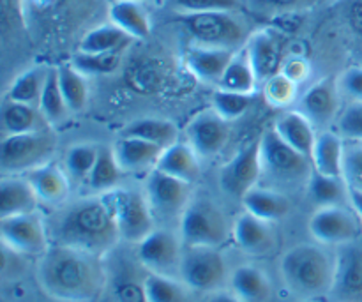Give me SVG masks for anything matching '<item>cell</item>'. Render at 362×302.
<instances>
[{
  "mask_svg": "<svg viewBox=\"0 0 362 302\" xmlns=\"http://www.w3.org/2000/svg\"><path fill=\"white\" fill-rule=\"evenodd\" d=\"M145 194L154 216H182L191 202V184L154 168L145 180Z\"/></svg>",
  "mask_w": 362,
  "mask_h": 302,
  "instance_id": "13",
  "label": "cell"
},
{
  "mask_svg": "<svg viewBox=\"0 0 362 302\" xmlns=\"http://www.w3.org/2000/svg\"><path fill=\"white\" fill-rule=\"evenodd\" d=\"M144 286L148 302H187V286L172 276L147 272L144 276Z\"/></svg>",
  "mask_w": 362,
  "mask_h": 302,
  "instance_id": "39",
  "label": "cell"
},
{
  "mask_svg": "<svg viewBox=\"0 0 362 302\" xmlns=\"http://www.w3.org/2000/svg\"><path fill=\"white\" fill-rule=\"evenodd\" d=\"M60 91L71 113H78L85 108L88 101L87 76L81 74L71 62L57 66Z\"/></svg>",
  "mask_w": 362,
  "mask_h": 302,
  "instance_id": "37",
  "label": "cell"
},
{
  "mask_svg": "<svg viewBox=\"0 0 362 302\" xmlns=\"http://www.w3.org/2000/svg\"><path fill=\"white\" fill-rule=\"evenodd\" d=\"M332 296L341 302H362V250L354 243L336 253Z\"/></svg>",
  "mask_w": 362,
  "mask_h": 302,
  "instance_id": "16",
  "label": "cell"
},
{
  "mask_svg": "<svg viewBox=\"0 0 362 302\" xmlns=\"http://www.w3.org/2000/svg\"><path fill=\"white\" fill-rule=\"evenodd\" d=\"M120 137H133L140 140L151 141L163 149L175 145L179 140V127L168 119H156V117H144L127 124Z\"/></svg>",
  "mask_w": 362,
  "mask_h": 302,
  "instance_id": "31",
  "label": "cell"
},
{
  "mask_svg": "<svg viewBox=\"0 0 362 302\" xmlns=\"http://www.w3.org/2000/svg\"><path fill=\"white\" fill-rule=\"evenodd\" d=\"M39 110L45 115V119L48 120L49 126H59L71 113L62 95V91H60L57 67H49L48 69L45 88H42L41 99H39Z\"/></svg>",
  "mask_w": 362,
  "mask_h": 302,
  "instance_id": "38",
  "label": "cell"
},
{
  "mask_svg": "<svg viewBox=\"0 0 362 302\" xmlns=\"http://www.w3.org/2000/svg\"><path fill=\"white\" fill-rule=\"evenodd\" d=\"M0 239L11 251L28 257H41L49 246L46 223L35 212L0 218Z\"/></svg>",
  "mask_w": 362,
  "mask_h": 302,
  "instance_id": "11",
  "label": "cell"
},
{
  "mask_svg": "<svg viewBox=\"0 0 362 302\" xmlns=\"http://www.w3.org/2000/svg\"><path fill=\"white\" fill-rule=\"evenodd\" d=\"M262 177L260 140L251 141L240 149L219 172V186L228 197L243 200L244 194L253 190Z\"/></svg>",
  "mask_w": 362,
  "mask_h": 302,
  "instance_id": "14",
  "label": "cell"
},
{
  "mask_svg": "<svg viewBox=\"0 0 362 302\" xmlns=\"http://www.w3.org/2000/svg\"><path fill=\"white\" fill-rule=\"evenodd\" d=\"M308 193L318 207L343 205L345 202H350V190L343 177L324 175L317 170H313L308 179Z\"/></svg>",
  "mask_w": 362,
  "mask_h": 302,
  "instance_id": "33",
  "label": "cell"
},
{
  "mask_svg": "<svg viewBox=\"0 0 362 302\" xmlns=\"http://www.w3.org/2000/svg\"><path fill=\"white\" fill-rule=\"evenodd\" d=\"M177 13H205V11H235L239 0H170Z\"/></svg>",
  "mask_w": 362,
  "mask_h": 302,
  "instance_id": "47",
  "label": "cell"
},
{
  "mask_svg": "<svg viewBox=\"0 0 362 302\" xmlns=\"http://www.w3.org/2000/svg\"><path fill=\"white\" fill-rule=\"evenodd\" d=\"M37 194L39 202L46 205H60L69 194V175L53 161L39 165L23 173Z\"/></svg>",
  "mask_w": 362,
  "mask_h": 302,
  "instance_id": "21",
  "label": "cell"
},
{
  "mask_svg": "<svg viewBox=\"0 0 362 302\" xmlns=\"http://www.w3.org/2000/svg\"><path fill=\"white\" fill-rule=\"evenodd\" d=\"M244 211L265 221H279L290 212V200L278 190L255 186L243 197Z\"/></svg>",
  "mask_w": 362,
  "mask_h": 302,
  "instance_id": "29",
  "label": "cell"
},
{
  "mask_svg": "<svg viewBox=\"0 0 362 302\" xmlns=\"http://www.w3.org/2000/svg\"><path fill=\"white\" fill-rule=\"evenodd\" d=\"M310 233L317 243L324 246H343L359 237L361 225L356 211H349L343 205L318 207L308 223Z\"/></svg>",
  "mask_w": 362,
  "mask_h": 302,
  "instance_id": "12",
  "label": "cell"
},
{
  "mask_svg": "<svg viewBox=\"0 0 362 302\" xmlns=\"http://www.w3.org/2000/svg\"><path fill=\"white\" fill-rule=\"evenodd\" d=\"M338 133L343 138L362 141V101H352L338 117Z\"/></svg>",
  "mask_w": 362,
  "mask_h": 302,
  "instance_id": "46",
  "label": "cell"
},
{
  "mask_svg": "<svg viewBox=\"0 0 362 302\" xmlns=\"http://www.w3.org/2000/svg\"><path fill=\"white\" fill-rule=\"evenodd\" d=\"M200 159L187 141H177L175 145L163 151L156 168L184 182L193 184L200 177Z\"/></svg>",
  "mask_w": 362,
  "mask_h": 302,
  "instance_id": "28",
  "label": "cell"
},
{
  "mask_svg": "<svg viewBox=\"0 0 362 302\" xmlns=\"http://www.w3.org/2000/svg\"><path fill=\"white\" fill-rule=\"evenodd\" d=\"M230 289L243 302H267L272 296L271 279L255 265H239L230 274Z\"/></svg>",
  "mask_w": 362,
  "mask_h": 302,
  "instance_id": "30",
  "label": "cell"
},
{
  "mask_svg": "<svg viewBox=\"0 0 362 302\" xmlns=\"http://www.w3.org/2000/svg\"><path fill=\"white\" fill-rule=\"evenodd\" d=\"M324 0H250L255 11L264 14H288L311 9Z\"/></svg>",
  "mask_w": 362,
  "mask_h": 302,
  "instance_id": "44",
  "label": "cell"
},
{
  "mask_svg": "<svg viewBox=\"0 0 362 302\" xmlns=\"http://www.w3.org/2000/svg\"><path fill=\"white\" fill-rule=\"evenodd\" d=\"M339 87L332 78L317 81L300 98L299 112L310 120L315 129H327L329 124L338 117L339 112Z\"/></svg>",
  "mask_w": 362,
  "mask_h": 302,
  "instance_id": "17",
  "label": "cell"
},
{
  "mask_svg": "<svg viewBox=\"0 0 362 302\" xmlns=\"http://www.w3.org/2000/svg\"><path fill=\"white\" fill-rule=\"evenodd\" d=\"M141 2H144V0H141Z\"/></svg>",
  "mask_w": 362,
  "mask_h": 302,
  "instance_id": "53",
  "label": "cell"
},
{
  "mask_svg": "<svg viewBox=\"0 0 362 302\" xmlns=\"http://www.w3.org/2000/svg\"><path fill=\"white\" fill-rule=\"evenodd\" d=\"M251 99H253V94H243V92L216 88L212 92V108L223 119L232 122V120L239 119V117H243L247 112V108L251 106Z\"/></svg>",
  "mask_w": 362,
  "mask_h": 302,
  "instance_id": "43",
  "label": "cell"
},
{
  "mask_svg": "<svg viewBox=\"0 0 362 302\" xmlns=\"http://www.w3.org/2000/svg\"><path fill=\"white\" fill-rule=\"evenodd\" d=\"M41 204L23 175H4L0 179V218L32 214Z\"/></svg>",
  "mask_w": 362,
  "mask_h": 302,
  "instance_id": "23",
  "label": "cell"
},
{
  "mask_svg": "<svg viewBox=\"0 0 362 302\" xmlns=\"http://www.w3.org/2000/svg\"><path fill=\"white\" fill-rule=\"evenodd\" d=\"M336 257L315 244H299L286 251L279 264L281 278L290 292L300 297L331 294L334 283Z\"/></svg>",
  "mask_w": 362,
  "mask_h": 302,
  "instance_id": "3",
  "label": "cell"
},
{
  "mask_svg": "<svg viewBox=\"0 0 362 302\" xmlns=\"http://www.w3.org/2000/svg\"><path fill=\"white\" fill-rule=\"evenodd\" d=\"M175 21L189 34L194 45L211 48L243 50L251 32L243 18L233 11H205V13H177Z\"/></svg>",
  "mask_w": 362,
  "mask_h": 302,
  "instance_id": "4",
  "label": "cell"
},
{
  "mask_svg": "<svg viewBox=\"0 0 362 302\" xmlns=\"http://www.w3.org/2000/svg\"><path fill=\"white\" fill-rule=\"evenodd\" d=\"M112 292L117 302H148L144 278H138L131 265L120 264L112 279Z\"/></svg>",
  "mask_w": 362,
  "mask_h": 302,
  "instance_id": "41",
  "label": "cell"
},
{
  "mask_svg": "<svg viewBox=\"0 0 362 302\" xmlns=\"http://www.w3.org/2000/svg\"><path fill=\"white\" fill-rule=\"evenodd\" d=\"M262 173L271 175L272 180L288 184L310 179L313 163L310 158L297 152L279 138L274 127L264 131L260 137Z\"/></svg>",
  "mask_w": 362,
  "mask_h": 302,
  "instance_id": "8",
  "label": "cell"
},
{
  "mask_svg": "<svg viewBox=\"0 0 362 302\" xmlns=\"http://www.w3.org/2000/svg\"><path fill=\"white\" fill-rule=\"evenodd\" d=\"M258 80L255 74L253 66L250 62L246 48L237 50L233 59L230 60L228 67L223 73L221 80L218 81L216 87L223 88V91H232V92H243V94H253L257 88Z\"/></svg>",
  "mask_w": 362,
  "mask_h": 302,
  "instance_id": "34",
  "label": "cell"
},
{
  "mask_svg": "<svg viewBox=\"0 0 362 302\" xmlns=\"http://www.w3.org/2000/svg\"><path fill=\"white\" fill-rule=\"evenodd\" d=\"M182 244L170 230L154 228L141 243L136 244V258L147 272L173 278V274L180 272Z\"/></svg>",
  "mask_w": 362,
  "mask_h": 302,
  "instance_id": "10",
  "label": "cell"
},
{
  "mask_svg": "<svg viewBox=\"0 0 362 302\" xmlns=\"http://www.w3.org/2000/svg\"><path fill=\"white\" fill-rule=\"evenodd\" d=\"M110 23L117 25L133 39L151 35V18L141 0H115L108 9Z\"/></svg>",
  "mask_w": 362,
  "mask_h": 302,
  "instance_id": "27",
  "label": "cell"
},
{
  "mask_svg": "<svg viewBox=\"0 0 362 302\" xmlns=\"http://www.w3.org/2000/svg\"><path fill=\"white\" fill-rule=\"evenodd\" d=\"M272 127H274V131L285 144H288L297 152L311 159V152H313L315 140H317L318 133L313 124L299 110L297 112L283 113Z\"/></svg>",
  "mask_w": 362,
  "mask_h": 302,
  "instance_id": "25",
  "label": "cell"
},
{
  "mask_svg": "<svg viewBox=\"0 0 362 302\" xmlns=\"http://www.w3.org/2000/svg\"><path fill=\"white\" fill-rule=\"evenodd\" d=\"M207 302H243L233 292H225V290H218V292L209 294Z\"/></svg>",
  "mask_w": 362,
  "mask_h": 302,
  "instance_id": "51",
  "label": "cell"
},
{
  "mask_svg": "<svg viewBox=\"0 0 362 302\" xmlns=\"http://www.w3.org/2000/svg\"><path fill=\"white\" fill-rule=\"evenodd\" d=\"M37 281L49 297L64 302H92L108 283L103 257L76 248L49 244L39 257Z\"/></svg>",
  "mask_w": 362,
  "mask_h": 302,
  "instance_id": "1",
  "label": "cell"
},
{
  "mask_svg": "<svg viewBox=\"0 0 362 302\" xmlns=\"http://www.w3.org/2000/svg\"><path fill=\"white\" fill-rule=\"evenodd\" d=\"M232 237L240 251L253 257H264L276 244L274 228L271 221L257 218L244 211L232 226Z\"/></svg>",
  "mask_w": 362,
  "mask_h": 302,
  "instance_id": "19",
  "label": "cell"
},
{
  "mask_svg": "<svg viewBox=\"0 0 362 302\" xmlns=\"http://www.w3.org/2000/svg\"><path fill=\"white\" fill-rule=\"evenodd\" d=\"M339 92L350 101H362V67H350L339 76Z\"/></svg>",
  "mask_w": 362,
  "mask_h": 302,
  "instance_id": "49",
  "label": "cell"
},
{
  "mask_svg": "<svg viewBox=\"0 0 362 302\" xmlns=\"http://www.w3.org/2000/svg\"><path fill=\"white\" fill-rule=\"evenodd\" d=\"M48 69L49 67L34 66L30 69L23 71L21 74H18L16 80L7 88L4 99L39 106V99H41L42 88H45L46 76H48Z\"/></svg>",
  "mask_w": 362,
  "mask_h": 302,
  "instance_id": "36",
  "label": "cell"
},
{
  "mask_svg": "<svg viewBox=\"0 0 362 302\" xmlns=\"http://www.w3.org/2000/svg\"><path fill=\"white\" fill-rule=\"evenodd\" d=\"M179 276L180 281L194 292H218L226 281L225 258L218 248L186 246Z\"/></svg>",
  "mask_w": 362,
  "mask_h": 302,
  "instance_id": "9",
  "label": "cell"
},
{
  "mask_svg": "<svg viewBox=\"0 0 362 302\" xmlns=\"http://www.w3.org/2000/svg\"><path fill=\"white\" fill-rule=\"evenodd\" d=\"M0 127L4 134H25L46 131L52 126L45 119L39 106L4 99L0 106Z\"/></svg>",
  "mask_w": 362,
  "mask_h": 302,
  "instance_id": "24",
  "label": "cell"
},
{
  "mask_svg": "<svg viewBox=\"0 0 362 302\" xmlns=\"http://www.w3.org/2000/svg\"><path fill=\"white\" fill-rule=\"evenodd\" d=\"M45 223L49 244L76 248L103 258L120 243L115 219L101 194L64 205Z\"/></svg>",
  "mask_w": 362,
  "mask_h": 302,
  "instance_id": "2",
  "label": "cell"
},
{
  "mask_svg": "<svg viewBox=\"0 0 362 302\" xmlns=\"http://www.w3.org/2000/svg\"><path fill=\"white\" fill-rule=\"evenodd\" d=\"M133 37L120 30L117 25L105 23L92 28L81 37L78 52L83 53H120Z\"/></svg>",
  "mask_w": 362,
  "mask_h": 302,
  "instance_id": "32",
  "label": "cell"
},
{
  "mask_svg": "<svg viewBox=\"0 0 362 302\" xmlns=\"http://www.w3.org/2000/svg\"><path fill=\"white\" fill-rule=\"evenodd\" d=\"M281 73L285 74L286 78L293 81V83H299L300 80H304L308 74V64L304 62L303 59H292V60H286L283 64V69Z\"/></svg>",
  "mask_w": 362,
  "mask_h": 302,
  "instance_id": "50",
  "label": "cell"
},
{
  "mask_svg": "<svg viewBox=\"0 0 362 302\" xmlns=\"http://www.w3.org/2000/svg\"><path fill=\"white\" fill-rule=\"evenodd\" d=\"M57 140L48 129L39 133L4 134L0 141V170L4 175H23L52 159Z\"/></svg>",
  "mask_w": 362,
  "mask_h": 302,
  "instance_id": "6",
  "label": "cell"
},
{
  "mask_svg": "<svg viewBox=\"0 0 362 302\" xmlns=\"http://www.w3.org/2000/svg\"><path fill=\"white\" fill-rule=\"evenodd\" d=\"M101 198L112 212L124 243H141L156 228V216L145 191L117 186L103 193Z\"/></svg>",
  "mask_w": 362,
  "mask_h": 302,
  "instance_id": "5",
  "label": "cell"
},
{
  "mask_svg": "<svg viewBox=\"0 0 362 302\" xmlns=\"http://www.w3.org/2000/svg\"><path fill=\"white\" fill-rule=\"evenodd\" d=\"M122 173V168H120L119 161H117L115 154H113V147L99 145L98 159H95L94 168H92L90 175L87 179V186L95 194H103L119 186Z\"/></svg>",
  "mask_w": 362,
  "mask_h": 302,
  "instance_id": "35",
  "label": "cell"
},
{
  "mask_svg": "<svg viewBox=\"0 0 362 302\" xmlns=\"http://www.w3.org/2000/svg\"><path fill=\"white\" fill-rule=\"evenodd\" d=\"M246 53L257 74L258 83H265L283 69V42L274 32H253L246 42Z\"/></svg>",
  "mask_w": 362,
  "mask_h": 302,
  "instance_id": "18",
  "label": "cell"
},
{
  "mask_svg": "<svg viewBox=\"0 0 362 302\" xmlns=\"http://www.w3.org/2000/svg\"><path fill=\"white\" fill-rule=\"evenodd\" d=\"M226 237L228 225L218 205L205 198L189 202L180 216V240L184 246L219 248Z\"/></svg>",
  "mask_w": 362,
  "mask_h": 302,
  "instance_id": "7",
  "label": "cell"
},
{
  "mask_svg": "<svg viewBox=\"0 0 362 302\" xmlns=\"http://www.w3.org/2000/svg\"><path fill=\"white\" fill-rule=\"evenodd\" d=\"M345 147L343 137L331 129L318 131L315 140L313 152H311V163L313 170L324 173V175L343 177V158H345Z\"/></svg>",
  "mask_w": 362,
  "mask_h": 302,
  "instance_id": "26",
  "label": "cell"
},
{
  "mask_svg": "<svg viewBox=\"0 0 362 302\" xmlns=\"http://www.w3.org/2000/svg\"><path fill=\"white\" fill-rule=\"evenodd\" d=\"M296 85L297 83H293V81L290 80V78H286L283 73L276 74L271 80L265 81V98H267V101L274 106L286 105V103L292 101Z\"/></svg>",
  "mask_w": 362,
  "mask_h": 302,
  "instance_id": "48",
  "label": "cell"
},
{
  "mask_svg": "<svg viewBox=\"0 0 362 302\" xmlns=\"http://www.w3.org/2000/svg\"><path fill=\"white\" fill-rule=\"evenodd\" d=\"M71 64L85 76H105L120 67V53H74Z\"/></svg>",
  "mask_w": 362,
  "mask_h": 302,
  "instance_id": "42",
  "label": "cell"
},
{
  "mask_svg": "<svg viewBox=\"0 0 362 302\" xmlns=\"http://www.w3.org/2000/svg\"><path fill=\"white\" fill-rule=\"evenodd\" d=\"M98 154L99 145L94 144H76L67 149L66 156H64V166H66L69 179L74 182H87Z\"/></svg>",
  "mask_w": 362,
  "mask_h": 302,
  "instance_id": "40",
  "label": "cell"
},
{
  "mask_svg": "<svg viewBox=\"0 0 362 302\" xmlns=\"http://www.w3.org/2000/svg\"><path fill=\"white\" fill-rule=\"evenodd\" d=\"M112 147L124 173L152 172L165 151L159 145L133 137H120Z\"/></svg>",
  "mask_w": 362,
  "mask_h": 302,
  "instance_id": "20",
  "label": "cell"
},
{
  "mask_svg": "<svg viewBox=\"0 0 362 302\" xmlns=\"http://www.w3.org/2000/svg\"><path fill=\"white\" fill-rule=\"evenodd\" d=\"M343 179L350 190L362 191V144L345 147Z\"/></svg>",
  "mask_w": 362,
  "mask_h": 302,
  "instance_id": "45",
  "label": "cell"
},
{
  "mask_svg": "<svg viewBox=\"0 0 362 302\" xmlns=\"http://www.w3.org/2000/svg\"><path fill=\"white\" fill-rule=\"evenodd\" d=\"M350 190V187H349ZM350 205H352V209L356 211V214L359 216L362 219V191H357V190H350Z\"/></svg>",
  "mask_w": 362,
  "mask_h": 302,
  "instance_id": "52",
  "label": "cell"
},
{
  "mask_svg": "<svg viewBox=\"0 0 362 302\" xmlns=\"http://www.w3.org/2000/svg\"><path fill=\"white\" fill-rule=\"evenodd\" d=\"M228 120L223 119L214 108L204 110L194 115L186 127V141L202 159L219 154L228 141Z\"/></svg>",
  "mask_w": 362,
  "mask_h": 302,
  "instance_id": "15",
  "label": "cell"
},
{
  "mask_svg": "<svg viewBox=\"0 0 362 302\" xmlns=\"http://www.w3.org/2000/svg\"><path fill=\"white\" fill-rule=\"evenodd\" d=\"M235 52L226 48H211V46L193 45L186 52V66L198 80L205 83H214L221 80L223 73L228 67Z\"/></svg>",
  "mask_w": 362,
  "mask_h": 302,
  "instance_id": "22",
  "label": "cell"
}]
</instances>
